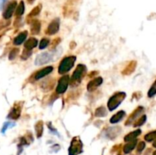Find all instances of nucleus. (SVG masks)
<instances>
[{
    "instance_id": "obj_27",
    "label": "nucleus",
    "mask_w": 156,
    "mask_h": 155,
    "mask_svg": "<svg viewBox=\"0 0 156 155\" xmlns=\"http://www.w3.org/2000/svg\"><path fill=\"white\" fill-rule=\"evenodd\" d=\"M31 56V50L25 49V50L23 51V53L22 55H21V59H24V60H26V59H28Z\"/></svg>"
},
{
    "instance_id": "obj_4",
    "label": "nucleus",
    "mask_w": 156,
    "mask_h": 155,
    "mask_svg": "<svg viewBox=\"0 0 156 155\" xmlns=\"http://www.w3.org/2000/svg\"><path fill=\"white\" fill-rule=\"evenodd\" d=\"M82 152V143L79 138H74L72 139L69 148V155H78Z\"/></svg>"
},
{
    "instance_id": "obj_9",
    "label": "nucleus",
    "mask_w": 156,
    "mask_h": 155,
    "mask_svg": "<svg viewBox=\"0 0 156 155\" xmlns=\"http://www.w3.org/2000/svg\"><path fill=\"white\" fill-rule=\"evenodd\" d=\"M21 107H22V103H18L16 104H15V106H14V107L11 110L8 117L12 119H18L20 116V115H21Z\"/></svg>"
},
{
    "instance_id": "obj_25",
    "label": "nucleus",
    "mask_w": 156,
    "mask_h": 155,
    "mask_svg": "<svg viewBox=\"0 0 156 155\" xmlns=\"http://www.w3.org/2000/svg\"><path fill=\"white\" fill-rule=\"evenodd\" d=\"M145 121H146V116H145V115H143V116H142L138 120H136L135 123H133V127H139V126H142V125L145 123Z\"/></svg>"
},
{
    "instance_id": "obj_31",
    "label": "nucleus",
    "mask_w": 156,
    "mask_h": 155,
    "mask_svg": "<svg viewBox=\"0 0 156 155\" xmlns=\"http://www.w3.org/2000/svg\"><path fill=\"white\" fill-rule=\"evenodd\" d=\"M155 94H156V88L154 86H153L151 87V88H150V90L148 91V96L149 97H151L154 96Z\"/></svg>"
},
{
    "instance_id": "obj_19",
    "label": "nucleus",
    "mask_w": 156,
    "mask_h": 155,
    "mask_svg": "<svg viewBox=\"0 0 156 155\" xmlns=\"http://www.w3.org/2000/svg\"><path fill=\"white\" fill-rule=\"evenodd\" d=\"M137 144V140L135 139V140H133L131 142H129V143H127V145H125L124 147V152L125 154H129L135 148L136 145Z\"/></svg>"
},
{
    "instance_id": "obj_15",
    "label": "nucleus",
    "mask_w": 156,
    "mask_h": 155,
    "mask_svg": "<svg viewBox=\"0 0 156 155\" xmlns=\"http://www.w3.org/2000/svg\"><path fill=\"white\" fill-rule=\"evenodd\" d=\"M27 37H28V31H25L20 33L14 39V44H15V45H20V44H21L25 40Z\"/></svg>"
},
{
    "instance_id": "obj_2",
    "label": "nucleus",
    "mask_w": 156,
    "mask_h": 155,
    "mask_svg": "<svg viewBox=\"0 0 156 155\" xmlns=\"http://www.w3.org/2000/svg\"><path fill=\"white\" fill-rule=\"evenodd\" d=\"M75 60H76V57L73 56L64 58L60 64V66H59V73L64 74L68 72L73 67Z\"/></svg>"
},
{
    "instance_id": "obj_30",
    "label": "nucleus",
    "mask_w": 156,
    "mask_h": 155,
    "mask_svg": "<svg viewBox=\"0 0 156 155\" xmlns=\"http://www.w3.org/2000/svg\"><path fill=\"white\" fill-rule=\"evenodd\" d=\"M145 148V143L144 142H139V144L138 145V147H137V151L138 152H142L144 148Z\"/></svg>"
},
{
    "instance_id": "obj_13",
    "label": "nucleus",
    "mask_w": 156,
    "mask_h": 155,
    "mask_svg": "<svg viewBox=\"0 0 156 155\" xmlns=\"http://www.w3.org/2000/svg\"><path fill=\"white\" fill-rule=\"evenodd\" d=\"M136 61H131L130 63L128 64L127 67L123 70L122 74L124 75H131L133 72H134L136 68Z\"/></svg>"
},
{
    "instance_id": "obj_38",
    "label": "nucleus",
    "mask_w": 156,
    "mask_h": 155,
    "mask_svg": "<svg viewBox=\"0 0 156 155\" xmlns=\"http://www.w3.org/2000/svg\"><path fill=\"white\" fill-rule=\"evenodd\" d=\"M152 155H156V151H154V153H153Z\"/></svg>"
},
{
    "instance_id": "obj_17",
    "label": "nucleus",
    "mask_w": 156,
    "mask_h": 155,
    "mask_svg": "<svg viewBox=\"0 0 156 155\" xmlns=\"http://www.w3.org/2000/svg\"><path fill=\"white\" fill-rule=\"evenodd\" d=\"M121 131V129L119 127H114V128H110V129H107V131H106V135H107V138H111V139H114L116 138L118 136L119 132Z\"/></svg>"
},
{
    "instance_id": "obj_28",
    "label": "nucleus",
    "mask_w": 156,
    "mask_h": 155,
    "mask_svg": "<svg viewBox=\"0 0 156 155\" xmlns=\"http://www.w3.org/2000/svg\"><path fill=\"white\" fill-rule=\"evenodd\" d=\"M48 44H49V40L46 39V38H44V39H42V40H41V43H40V46H39L40 49H45V48L47 46V45H48Z\"/></svg>"
},
{
    "instance_id": "obj_23",
    "label": "nucleus",
    "mask_w": 156,
    "mask_h": 155,
    "mask_svg": "<svg viewBox=\"0 0 156 155\" xmlns=\"http://www.w3.org/2000/svg\"><path fill=\"white\" fill-rule=\"evenodd\" d=\"M25 2H24V1H21L19 5L17 7L15 15H16L17 16H21V15H22L23 14H24V12H25Z\"/></svg>"
},
{
    "instance_id": "obj_33",
    "label": "nucleus",
    "mask_w": 156,
    "mask_h": 155,
    "mask_svg": "<svg viewBox=\"0 0 156 155\" xmlns=\"http://www.w3.org/2000/svg\"><path fill=\"white\" fill-rule=\"evenodd\" d=\"M10 125H12V124H11V123H6L5 125H4L3 129H2V133H4V132H5V131L6 130L7 128H8V126H10Z\"/></svg>"
},
{
    "instance_id": "obj_22",
    "label": "nucleus",
    "mask_w": 156,
    "mask_h": 155,
    "mask_svg": "<svg viewBox=\"0 0 156 155\" xmlns=\"http://www.w3.org/2000/svg\"><path fill=\"white\" fill-rule=\"evenodd\" d=\"M107 112L106 108L104 106H100V107H98V109H96L94 114H95V116H97V117H103V116H107Z\"/></svg>"
},
{
    "instance_id": "obj_35",
    "label": "nucleus",
    "mask_w": 156,
    "mask_h": 155,
    "mask_svg": "<svg viewBox=\"0 0 156 155\" xmlns=\"http://www.w3.org/2000/svg\"><path fill=\"white\" fill-rule=\"evenodd\" d=\"M27 1H28V2L29 4H33L34 2V1H35V0H27Z\"/></svg>"
},
{
    "instance_id": "obj_37",
    "label": "nucleus",
    "mask_w": 156,
    "mask_h": 155,
    "mask_svg": "<svg viewBox=\"0 0 156 155\" xmlns=\"http://www.w3.org/2000/svg\"><path fill=\"white\" fill-rule=\"evenodd\" d=\"M153 86L156 87V81H155V82H154V85H153Z\"/></svg>"
},
{
    "instance_id": "obj_10",
    "label": "nucleus",
    "mask_w": 156,
    "mask_h": 155,
    "mask_svg": "<svg viewBox=\"0 0 156 155\" xmlns=\"http://www.w3.org/2000/svg\"><path fill=\"white\" fill-rule=\"evenodd\" d=\"M17 5V2L15 1L14 2H10L9 4L8 5V6L6 7V8L5 9L3 12V17L5 19H9L12 15L14 13V11H15V8H16Z\"/></svg>"
},
{
    "instance_id": "obj_11",
    "label": "nucleus",
    "mask_w": 156,
    "mask_h": 155,
    "mask_svg": "<svg viewBox=\"0 0 156 155\" xmlns=\"http://www.w3.org/2000/svg\"><path fill=\"white\" fill-rule=\"evenodd\" d=\"M102 82H103L102 78H101V77H98V78L93 79L92 81H91V82L88 84L87 88H88V90L89 91H93L95 90L96 88H98V87L102 84Z\"/></svg>"
},
{
    "instance_id": "obj_14",
    "label": "nucleus",
    "mask_w": 156,
    "mask_h": 155,
    "mask_svg": "<svg viewBox=\"0 0 156 155\" xmlns=\"http://www.w3.org/2000/svg\"><path fill=\"white\" fill-rule=\"evenodd\" d=\"M41 22L38 20H33L31 23V31L32 34H38L41 31Z\"/></svg>"
},
{
    "instance_id": "obj_16",
    "label": "nucleus",
    "mask_w": 156,
    "mask_h": 155,
    "mask_svg": "<svg viewBox=\"0 0 156 155\" xmlns=\"http://www.w3.org/2000/svg\"><path fill=\"white\" fill-rule=\"evenodd\" d=\"M125 115H126L125 112L123 111V110H121V111H119L118 113H116L115 115H114V116L111 118L110 122H111V123H112V124L118 123V122H120L121 119H124Z\"/></svg>"
},
{
    "instance_id": "obj_32",
    "label": "nucleus",
    "mask_w": 156,
    "mask_h": 155,
    "mask_svg": "<svg viewBox=\"0 0 156 155\" xmlns=\"http://www.w3.org/2000/svg\"><path fill=\"white\" fill-rule=\"evenodd\" d=\"M60 41H61V39L59 37L56 38L55 40H54V41H53V43H52V45H51V48H53V49L55 48L56 46H57V45L60 43Z\"/></svg>"
},
{
    "instance_id": "obj_34",
    "label": "nucleus",
    "mask_w": 156,
    "mask_h": 155,
    "mask_svg": "<svg viewBox=\"0 0 156 155\" xmlns=\"http://www.w3.org/2000/svg\"><path fill=\"white\" fill-rule=\"evenodd\" d=\"M5 1H6V0H0V8H2V6H3L4 3H5Z\"/></svg>"
},
{
    "instance_id": "obj_3",
    "label": "nucleus",
    "mask_w": 156,
    "mask_h": 155,
    "mask_svg": "<svg viewBox=\"0 0 156 155\" xmlns=\"http://www.w3.org/2000/svg\"><path fill=\"white\" fill-rule=\"evenodd\" d=\"M86 72V67L84 65H78L76 67L75 70L74 71L73 74L72 75V85H78L82 79V77L85 75Z\"/></svg>"
},
{
    "instance_id": "obj_6",
    "label": "nucleus",
    "mask_w": 156,
    "mask_h": 155,
    "mask_svg": "<svg viewBox=\"0 0 156 155\" xmlns=\"http://www.w3.org/2000/svg\"><path fill=\"white\" fill-rule=\"evenodd\" d=\"M69 82V78L68 75L62 77L60 81H59L58 85L57 87V94H63L66 91L67 87H68Z\"/></svg>"
},
{
    "instance_id": "obj_21",
    "label": "nucleus",
    "mask_w": 156,
    "mask_h": 155,
    "mask_svg": "<svg viewBox=\"0 0 156 155\" xmlns=\"http://www.w3.org/2000/svg\"><path fill=\"white\" fill-rule=\"evenodd\" d=\"M35 131L36 134H37V137L39 139L42 136L43 131H44V123L43 121H38V123L35 125Z\"/></svg>"
},
{
    "instance_id": "obj_18",
    "label": "nucleus",
    "mask_w": 156,
    "mask_h": 155,
    "mask_svg": "<svg viewBox=\"0 0 156 155\" xmlns=\"http://www.w3.org/2000/svg\"><path fill=\"white\" fill-rule=\"evenodd\" d=\"M37 45H38V40L34 37L30 38V39H28V40L25 43V49H29V50H31V49H34V47H36Z\"/></svg>"
},
{
    "instance_id": "obj_8",
    "label": "nucleus",
    "mask_w": 156,
    "mask_h": 155,
    "mask_svg": "<svg viewBox=\"0 0 156 155\" xmlns=\"http://www.w3.org/2000/svg\"><path fill=\"white\" fill-rule=\"evenodd\" d=\"M143 111H144V108H143L142 106H139L136 109H135V110L131 113L130 117L128 118L127 121L125 123L126 126H130V125H131L132 123H133L134 121L136 122V119H137V117L139 116V115L141 114V113H143Z\"/></svg>"
},
{
    "instance_id": "obj_7",
    "label": "nucleus",
    "mask_w": 156,
    "mask_h": 155,
    "mask_svg": "<svg viewBox=\"0 0 156 155\" xmlns=\"http://www.w3.org/2000/svg\"><path fill=\"white\" fill-rule=\"evenodd\" d=\"M59 28H60V20L59 18H56L50 22L46 31V34L48 35L55 34L58 32Z\"/></svg>"
},
{
    "instance_id": "obj_26",
    "label": "nucleus",
    "mask_w": 156,
    "mask_h": 155,
    "mask_svg": "<svg viewBox=\"0 0 156 155\" xmlns=\"http://www.w3.org/2000/svg\"><path fill=\"white\" fill-rule=\"evenodd\" d=\"M154 139H156V131L149 132V133H148V134L145 136V140L146 142H151Z\"/></svg>"
},
{
    "instance_id": "obj_1",
    "label": "nucleus",
    "mask_w": 156,
    "mask_h": 155,
    "mask_svg": "<svg viewBox=\"0 0 156 155\" xmlns=\"http://www.w3.org/2000/svg\"><path fill=\"white\" fill-rule=\"evenodd\" d=\"M126 94L124 92H117L114 94L112 97L109 99L107 103V107L110 111H113L117 109V106L122 103V101L125 99Z\"/></svg>"
},
{
    "instance_id": "obj_5",
    "label": "nucleus",
    "mask_w": 156,
    "mask_h": 155,
    "mask_svg": "<svg viewBox=\"0 0 156 155\" xmlns=\"http://www.w3.org/2000/svg\"><path fill=\"white\" fill-rule=\"evenodd\" d=\"M52 59L53 56L51 54L48 53V52H43L37 56L34 63L36 65H42L50 62L52 60Z\"/></svg>"
},
{
    "instance_id": "obj_20",
    "label": "nucleus",
    "mask_w": 156,
    "mask_h": 155,
    "mask_svg": "<svg viewBox=\"0 0 156 155\" xmlns=\"http://www.w3.org/2000/svg\"><path fill=\"white\" fill-rule=\"evenodd\" d=\"M140 134H141V130H140V129H137V130L130 132V134L126 136L125 138H124V141H125L126 142H131V141L133 140H135L136 138L138 137Z\"/></svg>"
},
{
    "instance_id": "obj_36",
    "label": "nucleus",
    "mask_w": 156,
    "mask_h": 155,
    "mask_svg": "<svg viewBox=\"0 0 156 155\" xmlns=\"http://www.w3.org/2000/svg\"><path fill=\"white\" fill-rule=\"evenodd\" d=\"M153 147L155 148H156V139L154 140V142H153Z\"/></svg>"
},
{
    "instance_id": "obj_12",
    "label": "nucleus",
    "mask_w": 156,
    "mask_h": 155,
    "mask_svg": "<svg viewBox=\"0 0 156 155\" xmlns=\"http://www.w3.org/2000/svg\"><path fill=\"white\" fill-rule=\"evenodd\" d=\"M54 70V68L52 66H47V67L44 68L41 70H40L39 72H38L35 75V79L36 80H39V79H42L44 77H45L46 75H49L50 73L53 72Z\"/></svg>"
},
{
    "instance_id": "obj_24",
    "label": "nucleus",
    "mask_w": 156,
    "mask_h": 155,
    "mask_svg": "<svg viewBox=\"0 0 156 155\" xmlns=\"http://www.w3.org/2000/svg\"><path fill=\"white\" fill-rule=\"evenodd\" d=\"M41 9H42V5L41 4H39L38 5H37L36 7H34V8L32 9V11L31 12V13L28 15V17H34V16H37L40 14L41 12Z\"/></svg>"
},
{
    "instance_id": "obj_29",
    "label": "nucleus",
    "mask_w": 156,
    "mask_h": 155,
    "mask_svg": "<svg viewBox=\"0 0 156 155\" xmlns=\"http://www.w3.org/2000/svg\"><path fill=\"white\" fill-rule=\"evenodd\" d=\"M18 52H19V49H13L9 53V56H8V58H9L10 60H13L14 59H15V57H16L17 54L18 53Z\"/></svg>"
}]
</instances>
